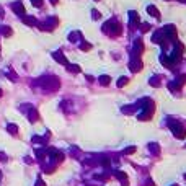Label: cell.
I'll return each mask as SVG.
<instances>
[{
	"label": "cell",
	"instance_id": "3957f363",
	"mask_svg": "<svg viewBox=\"0 0 186 186\" xmlns=\"http://www.w3.org/2000/svg\"><path fill=\"white\" fill-rule=\"evenodd\" d=\"M7 131H8L10 134H17V132H18V126H17V124H8V126H7Z\"/></svg>",
	"mask_w": 186,
	"mask_h": 186
},
{
	"label": "cell",
	"instance_id": "8992f818",
	"mask_svg": "<svg viewBox=\"0 0 186 186\" xmlns=\"http://www.w3.org/2000/svg\"><path fill=\"white\" fill-rule=\"evenodd\" d=\"M36 119H38V113H36V110L31 108V110H30V121H31V123H34Z\"/></svg>",
	"mask_w": 186,
	"mask_h": 186
},
{
	"label": "cell",
	"instance_id": "ba28073f",
	"mask_svg": "<svg viewBox=\"0 0 186 186\" xmlns=\"http://www.w3.org/2000/svg\"><path fill=\"white\" fill-rule=\"evenodd\" d=\"M23 21H25V23H28V25H34V23H36L33 17H26L25 20H23Z\"/></svg>",
	"mask_w": 186,
	"mask_h": 186
},
{
	"label": "cell",
	"instance_id": "52a82bcc",
	"mask_svg": "<svg viewBox=\"0 0 186 186\" xmlns=\"http://www.w3.org/2000/svg\"><path fill=\"white\" fill-rule=\"evenodd\" d=\"M100 82H101L103 85H108V83H110V77H106V75L100 77Z\"/></svg>",
	"mask_w": 186,
	"mask_h": 186
},
{
	"label": "cell",
	"instance_id": "277c9868",
	"mask_svg": "<svg viewBox=\"0 0 186 186\" xmlns=\"http://www.w3.org/2000/svg\"><path fill=\"white\" fill-rule=\"evenodd\" d=\"M116 176H118L119 180L123 181V183H124V186H127V176L124 175V173H121V172H116Z\"/></svg>",
	"mask_w": 186,
	"mask_h": 186
},
{
	"label": "cell",
	"instance_id": "9a60e30c",
	"mask_svg": "<svg viewBox=\"0 0 186 186\" xmlns=\"http://www.w3.org/2000/svg\"><path fill=\"white\" fill-rule=\"evenodd\" d=\"M52 2H54V3H56V2H57V0H52Z\"/></svg>",
	"mask_w": 186,
	"mask_h": 186
},
{
	"label": "cell",
	"instance_id": "7c38bea8",
	"mask_svg": "<svg viewBox=\"0 0 186 186\" xmlns=\"http://www.w3.org/2000/svg\"><path fill=\"white\" fill-rule=\"evenodd\" d=\"M0 160H2V162H7V155H5L3 152H0Z\"/></svg>",
	"mask_w": 186,
	"mask_h": 186
},
{
	"label": "cell",
	"instance_id": "7a4b0ae2",
	"mask_svg": "<svg viewBox=\"0 0 186 186\" xmlns=\"http://www.w3.org/2000/svg\"><path fill=\"white\" fill-rule=\"evenodd\" d=\"M11 10H13L17 15H23V13H25V8H23L21 2H15V3H11Z\"/></svg>",
	"mask_w": 186,
	"mask_h": 186
},
{
	"label": "cell",
	"instance_id": "5b68a950",
	"mask_svg": "<svg viewBox=\"0 0 186 186\" xmlns=\"http://www.w3.org/2000/svg\"><path fill=\"white\" fill-rule=\"evenodd\" d=\"M0 33H2L3 36H10L11 34V30L8 26H0Z\"/></svg>",
	"mask_w": 186,
	"mask_h": 186
},
{
	"label": "cell",
	"instance_id": "8fae6325",
	"mask_svg": "<svg viewBox=\"0 0 186 186\" xmlns=\"http://www.w3.org/2000/svg\"><path fill=\"white\" fill-rule=\"evenodd\" d=\"M136 150V147H129V149H126V150H124V153H132Z\"/></svg>",
	"mask_w": 186,
	"mask_h": 186
},
{
	"label": "cell",
	"instance_id": "6da1fadb",
	"mask_svg": "<svg viewBox=\"0 0 186 186\" xmlns=\"http://www.w3.org/2000/svg\"><path fill=\"white\" fill-rule=\"evenodd\" d=\"M170 129L173 131V134H175L178 139H183V137L186 136V131H184V127L181 126L180 123H170Z\"/></svg>",
	"mask_w": 186,
	"mask_h": 186
},
{
	"label": "cell",
	"instance_id": "30bf717a",
	"mask_svg": "<svg viewBox=\"0 0 186 186\" xmlns=\"http://www.w3.org/2000/svg\"><path fill=\"white\" fill-rule=\"evenodd\" d=\"M36 186H46V184L43 183V180H41V178H38V180H36Z\"/></svg>",
	"mask_w": 186,
	"mask_h": 186
},
{
	"label": "cell",
	"instance_id": "9c48e42d",
	"mask_svg": "<svg viewBox=\"0 0 186 186\" xmlns=\"http://www.w3.org/2000/svg\"><path fill=\"white\" fill-rule=\"evenodd\" d=\"M126 83H127V79H126V77H123V79H119L118 87H123V85H126Z\"/></svg>",
	"mask_w": 186,
	"mask_h": 186
},
{
	"label": "cell",
	"instance_id": "5bb4252c",
	"mask_svg": "<svg viewBox=\"0 0 186 186\" xmlns=\"http://www.w3.org/2000/svg\"><path fill=\"white\" fill-rule=\"evenodd\" d=\"M3 95V91H2V88H0V96H2Z\"/></svg>",
	"mask_w": 186,
	"mask_h": 186
},
{
	"label": "cell",
	"instance_id": "4fadbf2b",
	"mask_svg": "<svg viewBox=\"0 0 186 186\" xmlns=\"http://www.w3.org/2000/svg\"><path fill=\"white\" fill-rule=\"evenodd\" d=\"M3 17V10H0V18H2Z\"/></svg>",
	"mask_w": 186,
	"mask_h": 186
}]
</instances>
